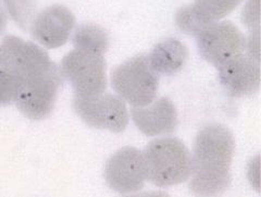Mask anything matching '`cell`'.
Listing matches in <instances>:
<instances>
[{
	"label": "cell",
	"instance_id": "15",
	"mask_svg": "<svg viewBox=\"0 0 261 197\" xmlns=\"http://www.w3.org/2000/svg\"><path fill=\"white\" fill-rule=\"evenodd\" d=\"M73 43L79 51L102 56L109 47V37L102 28L85 24L76 30Z\"/></svg>",
	"mask_w": 261,
	"mask_h": 197
},
{
	"label": "cell",
	"instance_id": "1",
	"mask_svg": "<svg viewBox=\"0 0 261 197\" xmlns=\"http://www.w3.org/2000/svg\"><path fill=\"white\" fill-rule=\"evenodd\" d=\"M235 141L223 126H208L196 136L190 191L195 197H219L231 183Z\"/></svg>",
	"mask_w": 261,
	"mask_h": 197
},
{
	"label": "cell",
	"instance_id": "17",
	"mask_svg": "<svg viewBox=\"0 0 261 197\" xmlns=\"http://www.w3.org/2000/svg\"><path fill=\"white\" fill-rule=\"evenodd\" d=\"M243 23L251 32H259L260 30V12L259 0H248L242 14Z\"/></svg>",
	"mask_w": 261,
	"mask_h": 197
},
{
	"label": "cell",
	"instance_id": "13",
	"mask_svg": "<svg viewBox=\"0 0 261 197\" xmlns=\"http://www.w3.org/2000/svg\"><path fill=\"white\" fill-rule=\"evenodd\" d=\"M189 52L183 43L170 38L159 43L148 56L150 65L158 75H174L187 60Z\"/></svg>",
	"mask_w": 261,
	"mask_h": 197
},
{
	"label": "cell",
	"instance_id": "2",
	"mask_svg": "<svg viewBox=\"0 0 261 197\" xmlns=\"http://www.w3.org/2000/svg\"><path fill=\"white\" fill-rule=\"evenodd\" d=\"M146 180L160 187L181 184L190 179L192 156L186 146L174 137L152 141L143 153Z\"/></svg>",
	"mask_w": 261,
	"mask_h": 197
},
{
	"label": "cell",
	"instance_id": "18",
	"mask_svg": "<svg viewBox=\"0 0 261 197\" xmlns=\"http://www.w3.org/2000/svg\"><path fill=\"white\" fill-rule=\"evenodd\" d=\"M245 49H247L248 56L252 59L259 61L260 56V40H259V32H251L248 39H246V46Z\"/></svg>",
	"mask_w": 261,
	"mask_h": 197
},
{
	"label": "cell",
	"instance_id": "14",
	"mask_svg": "<svg viewBox=\"0 0 261 197\" xmlns=\"http://www.w3.org/2000/svg\"><path fill=\"white\" fill-rule=\"evenodd\" d=\"M242 0H195L193 6H187L200 31L212 23H217L230 14Z\"/></svg>",
	"mask_w": 261,
	"mask_h": 197
},
{
	"label": "cell",
	"instance_id": "19",
	"mask_svg": "<svg viewBox=\"0 0 261 197\" xmlns=\"http://www.w3.org/2000/svg\"><path fill=\"white\" fill-rule=\"evenodd\" d=\"M123 197H170V196L165 192H145V193H140L135 195H126Z\"/></svg>",
	"mask_w": 261,
	"mask_h": 197
},
{
	"label": "cell",
	"instance_id": "5",
	"mask_svg": "<svg viewBox=\"0 0 261 197\" xmlns=\"http://www.w3.org/2000/svg\"><path fill=\"white\" fill-rule=\"evenodd\" d=\"M73 107L88 126L106 129L112 132H123L128 125V111L119 96L99 94L95 96H75Z\"/></svg>",
	"mask_w": 261,
	"mask_h": 197
},
{
	"label": "cell",
	"instance_id": "16",
	"mask_svg": "<svg viewBox=\"0 0 261 197\" xmlns=\"http://www.w3.org/2000/svg\"><path fill=\"white\" fill-rule=\"evenodd\" d=\"M24 83V79L18 73L5 70L0 71V104L16 102Z\"/></svg>",
	"mask_w": 261,
	"mask_h": 197
},
{
	"label": "cell",
	"instance_id": "9",
	"mask_svg": "<svg viewBox=\"0 0 261 197\" xmlns=\"http://www.w3.org/2000/svg\"><path fill=\"white\" fill-rule=\"evenodd\" d=\"M0 62L5 70L18 73L24 80L55 65L44 49L15 36H8L4 40Z\"/></svg>",
	"mask_w": 261,
	"mask_h": 197
},
{
	"label": "cell",
	"instance_id": "7",
	"mask_svg": "<svg viewBox=\"0 0 261 197\" xmlns=\"http://www.w3.org/2000/svg\"><path fill=\"white\" fill-rule=\"evenodd\" d=\"M60 86V77L54 67L24 80L16 100L19 109L31 119H43L51 112Z\"/></svg>",
	"mask_w": 261,
	"mask_h": 197
},
{
	"label": "cell",
	"instance_id": "3",
	"mask_svg": "<svg viewBox=\"0 0 261 197\" xmlns=\"http://www.w3.org/2000/svg\"><path fill=\"white\" fill-rule=\"evenodd\" d=\"M111 84L122 101L145 107L156 100L159 77L148 56H135L111 72Z\"/></svg>",
	"mask_w": 261,
	"mask_h": 197
},
{
	"label": "cell",
	"instance_id": "8",
	"mask_svg": "<svg viewBox=\"0 0 261 197\" xmlns=\"http://www.w3.org/2000/svg\"><path fill=\"white\" fill-rule=\"evenodd\" d=\"M105 178L110 188L121 194L142 190L146 182L143 153L134 147H123L109 158Z\"/></svg>",
	"mask_w": 261,
	"mask_h": 197
},
{
	"label": "cell",
	"instance_id": "12",
	"mask_svg": "<svg viewBox=\"0 0 261 197\" xmlns=\"http://www.w3.org/2000/svg\"><path fill=\"white\" fill-rule=\"evenodd\" d=\"M132 119L145 135L160 136L174 132L177 126V112L168 97H161L145 107H134Z\"/></svg>",
	"mask_w": 261,
	"mask_h": 197
},
{
	"label": "cell",
	"instance_id": "6",
	"mask_svg": "<svg viewBox=\"0 0 261 197\" xmlns=\"http://www.w3.org/2000/svg\"><path fill=\"white\" fill-rule=\"evenodd\" d=\"M196 36L202 58L218 68L243 54L246 46V38L231 22L209 24Z\"/></svg>",
	"mask_w": 261,
	"mask_h": 197
},
{
	"label": "cell",
	"instance_id": "10",
	"mask_svg": "<svg viewBox=\"0 0 261 197\" xmlns=\"http://www.w3.org/2000/svg\"><path fill=\"white\" fill-rule=\"evenodd\" d=\"M219 78L225 91L233 97H246L259 91V61L248 55H238L219 67Z\"/></svg>",
	"mask_w": 261,
	"mask_h": 197
},
{
	"label": "cell",
	"instance_id": "11",
	"mask_svg": "<svg viewBox=\"0 0 261 197\" xmlns=\"http://www.w3.org/2000/svg\"><path fill=\"white\" fill-rule=\"evenodd\" d=\"M75 19L63 6H51L40 12L32 24V35L39 44L58 48L68 42L74 29Z\"/></svg>",
	"mask_w": 261,
	"mask_h": 197
},
{
	"label": "cell",
	"instance_id": "4",
	"mask_svg": "<svg viewBox=\"0 0 261 197\" xmlns=\"http://www.w3.org/2000/svg\"><path fill=\"white\" fill-rule=\"evenodd\" d=\"M107 65L100 55L75 49L64 57L62 75L74 87L75 96L88 97L105 93L107 87Z\"/></svg>",
	"mask_w": 261,
	"mask_h": 197
},
{
	"label": "cell",
	"instance_id": "20",
	"mask_svg": "<svg viewBox=\"0 0 261 197\" xmlns=\"http://www.w3.org/2000/svg\"><path fill=\"white\" fill-rule=\"evenodd\" d=\"M6 23H7V15L3 9L2 5H0V33H2L6 28Z\"/></svg>",
	"mask_w": 261,
	"mask_h": 197
}]
</instances>
